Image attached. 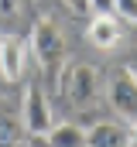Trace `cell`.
I'll return each mask as SVG.
<instances>
[{
  "mask_svg": "<svg viewBox=\"0 0 137 147\" xmlns=\"http://www.w3.org/2000/svg\"><path fill=\"white\" fill-rule=\"evenodd\" d=\"M28 48L41 62V69L48 72V79L58 86V75L65 69V38H62V28L52 17H38L31 24V34H28Z\"/></svg>",
  "mask_w": 137,
  "mask_h": 147,
  "instance_id": "1",
  "label": "cell"
},
{
  "mask_svg": "<svg viewBox=\"0 0 137 147\" xmlns=\"http://www.w3.org/2000/svg\"><path fill=\"white\" fill-rule=\"evenodd\" d=\"M58 89L65 96L68 106L75 110H89L96 99H100V75L93 72L89 65L75 62V65H65L62 75H58Z\"/></svg>",
  "mask_w": 137,
  "mask_h": 147,
  "instance_id": "2",
  "label": "cell"
},
{
  "mask_svg": "<svg viewBox=\"0 0 137 147\" xmlns=\"http://www.w3.org/2000/svg\"><path fill=\"white\" fill-rule=\"evenodd\" d=\"M106 99H110L113 113L127 127H137V75L127 65H117L110 72V79H106Z\"/></svg>",
  "mask_w": 137,
  "mask_h": 147,
  "instance_id": "3",
  "label": "cell"
},
{
  "mask_svg": "<svg viewBox=\"0 0 137 147\" xmlns=\"http://www.w3.org/2000/svg\"><path fill=\"white\" fill-rule=\"evenodd\" d=\"M21 127H24V134H31V137H45V134L55 127L52 103H48V96H45V89H41L38 82H31V86H28V92H24Z\"/></svg>",
  "mask_w": 137,
  "mask_h": 147,
  "instance_id": "4",
  "label": "cell"
},
{
  "mask_svg": "<svg viewBox=\"0 0 137 147\" xmlns=\"http://www.w3.org/2000/svg\"><path fill=\"white\" fill-rule=\"evenodd\" d=\"M86 41H89L93 48H103V51L117 48V45L123 41V24H120V17H117V14H93V21H89V28H86Z\"/></svg>",
  "mask_w": 137,
  "mask_h": 147,
  "instance_id": "5",
  "label": "cell"
},
{
  "mask_svg": "<svg viewBox=\"0 0 137 147\" xmlns=\"http://www.w3.org/2000/svg\"><path fill=\"white\" fill-rule=\"evenodd\" d=\"M24 58H28V45L17 34H0V75L7 82H17L24 75Z\"/></svg>",
  "mask_w": 137,
  "mask_h": 147,
  "instance_id": "6",
  "label": "cell"
},
{
  "mask_svg": "<svg viewBox=\"0 0 137 147\" xmlns=\"http://www.w3.org/2000/svg\"><path fill=\"white\" fill-rule=\"evenodd\" d=\"M130 130L120 123H96L86 130V147H127Z\"/></svg>",
  "mask_w": 137,
  "mask_h": 147,
  "instance_id": "7",
  "label": "cell"
},
{
  "mask_svg": "<svg viewBox=\"0 0 137 147\" xmlns=\"http://www.w3.org/2000/svg\"><path fill=\"white\" fill-rule=\"evenodd\" d=\"M45 147H86V130L79 123H55L45 134Z\"/></svg>",
  "mask_w": 137,
  "mask_h": 147,
  "instance_id": "8",
  "label": "cell"
},
{
  "mask_svg": "<svg viewBox=\"0 0 137 147\" xmlns=\"http://www.w3.org/2000/svg\"><path fill=\"white\" fill-rule=\"evenodd\" d=\"M0 147H24V127L10 113H0Z\"/></svg>",
  "mask_w": 137,
  "mask_h": 147,
  "instance_id": "9",
  "label": "cell"
},
{
  "mask_svg": "<svg viewBox=\"0 0 137 147\" xmlns=\"http://www.w3.org/2000/svg\"><path fill=\"white\" fill-rule=\"evenodd\" d=\"M28 17V0H0V24H17Z\"/></svg>",
  "mask_w": 137,
  "mask_h": 147,
  "instance_id": "10",
  "label": "cell"
},
{
  "mask_svg": "<svg viewBox=\"0 0 137 147\" xmlns=\"http://www.w3.org/2000/svg\"><path fill=\"white\" fill-rule=\"evenodd\" d=\"M117 17H123L127 24H137V0H117Z\"/></svg>",
  "mask_w": 137,
  "mask_h": 147,
  "instance_id": "11",
  "label": "cell"
},
{
  "mask_svg": "<svg viewBox=\"0 0 137 147\" xmlns=\"http://www.w3.org/2000/svg\"><path fill=\"white\" fill-rule=\"evenodd\" d=\"M89 14H117V0H89Z\"/></svg>",
  "mask_w": 137,
  "mask_h": 147,
  "instance_id": "12",
  "label": "cell"
},
{
  "mask_svg": "<svg viewBox=\"0 0 137 147\" xmlns=\"http://www.w3.org/2000/svg\"><path fill=\"white\" fill-rule=\"evenodd\" d=\"M72 14H89V0H62Z\"/></svg>",
  "mask_w": 137,
  "mask_h": 147,
  "instance_id": "13",
  "label": "cell"
},
{
  "mask_svg": "<svg viewBox=\"0 0 137 147\" xmlns=\"http://www.w3.org/2000/svg\"><path fill=\"white\" fill-rule=\"evenodd\" d=\"M127 69H130V72L137 75V51H134V55H130V62H127Z\"/></svg>",
  "mask_w": 137,
  "mask_h": 147,
  "instance_id": "14",
  "label": "cell"
}]
</instances>
